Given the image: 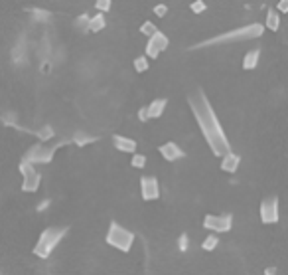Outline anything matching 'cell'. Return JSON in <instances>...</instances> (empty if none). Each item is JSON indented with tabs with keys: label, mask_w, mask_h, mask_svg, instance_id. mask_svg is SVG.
<instances>
[{
	"label": "cell",
	"mask_w": 288,
	"mask_h": 275,
	"mask_svg": "<svg viewBox=\"0 0 288 275\" xmlns=\"http://www.w3.org/2000/svg\"><path fill=\"white\" fill-rule=\"evenodd\" d=\"M112 144H114L118 150H126V152H132V150L136 148V142H134L132 138H126V137H120V135L112 137Z\"/></svg>",
	"instance_id": "8"
},
{
	"label": "cell",
	"mask_w": 288,
	"mask_h": 275,
	"mask_svg": "<svg viewBox=\"0 0 288 275\" xmlns=\"http://www.w3.org/2000/svg\"><path fill=\"white\" fill-rule=\"evenodd\" d=\"M105 239H107L108 245H112V247H116V249H120V251L126 253V251H130V247L134 243V233L130 229L122 228L118 222H110Z\"/></svg>",
	"instance_id": "2"
},
{
	"label": "cell",
	"mask_w": 288,
	"mask_h": 275,
	"mask_svg": "<svg viewBox=\"0 0 288 275\" xmlns=\"http://www.w3.org/2000/svg\"><path fill=\"white\" fill-rule=\"evenodd\" d=\"M160 152H162V156L168 158V160H176V158H181V156H183V152L180 150V146H178L176 142H166V144H162V146H160Z\"/></svg>",
	"instance_id": "7"
},
{
	"label": "cell",
	"mask_w": 288,
	"mask_h": 275,
	"mask_svg": "<svg viewBox=\"0 0 288 275\" xmlns=\"http://www.w3.org/2000/svg\"><path fill=\"white\" fill-rule=\"evenodd\" d=\"M237 166H239V156H235V154H227L223 158V162H221V168L225 172H235Z\"/></svg>",
	"instance_id": "9"
},
{
	"label": "cell",
	"mask_w": 288,
	"mask_h": 275,
	"mask_svg": "<svg viewBox=\"0 0 288 275\" xmlns=\"http://www.w3.org/2000/svg\"><path fill=\"white\" fill-rule=\"evenodd\" d=\"M260 220L264 224H276L278 222V198L276 196H268V198L262 200Z\"/></svg>",
	"instance_id": "3"
},
{
	"label": "cell",
	"mask_w": 288,
	"mask_h": 275,
	"mask_svg": "<svg viewBox=\"0 0 288 275\" xmlns=\"http://www.w3.org/2000/svg\"><path fill=\"white\" fill-rule=\"evenodd\" d=\"M264 275H276V267H266L264 269Z\"/></svg>",
	"instance_id": "14"
},
{
	"label": "cell",
	"mask_w": 288,
	"mask_h": 275,
	"mask_svg": "<svg viewBox=\"0 0 288 275\" xmlns=\"http://www.w3.org/2000/svg\"><path fill=\"white\" fill-rule=\"evenodd\" d=\"M203 226L209 228V229H213V231H229L231 226H233V216L231 214H225V216H213V214H209V216H205Z\"/></svg>",
	"instance_id": "4"
},
{
	"label": "cell",
	"mask_w": 288,
	"mask_h": 275,
	"mask_svg": "<svg viewBox=\"0 0 288 275\" xmlns=\"http://www.w3.org/2000/svg\"><path fill=\"white\" fill-rule=\"evenodd\" d=\"M217 243H219V237H217L215 233H211V235H207V237L203 239V243H201V247H203L205 251H213V249L217 247Z\"/></svg>",
	"instance_id": "10"
},
{
	"label": "cell",
	"mask_w": 288,
	"mask_h": 275,
	"mask_svg": "<svg viewBox=\"0 0 288 275\" xmlns=\"http://www.w3.org/2000/svg\"><path fill=\"white\" fill-rule=\"evenodd\" d=\"M144 162H146V158L140 156V154H136V156L132 158V166H144Z\"/></svg>",
	"instance_id": "13"
},
{
	"label": "cell",
	"mask_w": 288,
	"mask_h": 275,
	"mask_svg": "<svg viewBox=\"0 0 288 275\" xmlns=\"http://www.w3.org/2000/svg\"><path fill=\"white\" fill-rule=\"evenodd\" d=\"M164 105H166V101H164V99H162V101H154V103L148 107V115H150V117H160V115H162Z\"/></svg>",
	"instance_id": "11"
},
{
	"label": "cell",
	"mask_w": 288,
	"mask_h": 275,
	"mask_svg": "<svg viewBox=\"0 0 288 275\" xmlns=\"http://www.w3.org/2000/svg\"><path fill=\"white\" fill-rule=\"evenodd\" d=\"M22 172H24V184H22V188L26 192H34L37 188V184H39V174L26 160L22 162Z\"/></svg>",
	"instance_id": "5"
},
{
	"label": "cell",
	"mask_w": 288,
	"mask_h": 275,
	"mask_svg": "<svg viewBox=\"0 0 288 275\" xmlns=\"http://www.w3.org/2000/svg\"><path fill=\"white\" fill-rule=\"evenodd\" d=\"M178 249H180V251H185V249H187V235H185V233L180 235V239H178Z\"/></svg>",
	"instance_id": "12"
},
{
	"label": "cell",
	"mask_w": 288,
	"mask_h": 275,
	"mask_svg": "<svg viewBox=\"0 0 288 275\" xmlns=\"http://www.w3.org/2000/svg\"><path fill=\"white\" fill-rule=\"evenodd\" d=\"M140 188H142V198H144V200H156V198L160 196L158 180H156L154 176H142Z\"/></svg>",
	"instance_id": "6"
},
{
	"label": "cell",
	"mask_w": 288,
	"mask_h": 275,
	"mask_svg": "<svg viewBox=\"0 0 288 275\" xmlns=\"http://www.w3.org/2000/svg\"><path fill=\"white\" fill-rule=\"evenodd\" d=\"M67 233V228H57V226H51V228H45L37 239V243L34 245V255L45 259L49 257V253L55 249V245L61 241V237Z\"/></svg>",
	"instance_id": "1"
}]
</instances>
